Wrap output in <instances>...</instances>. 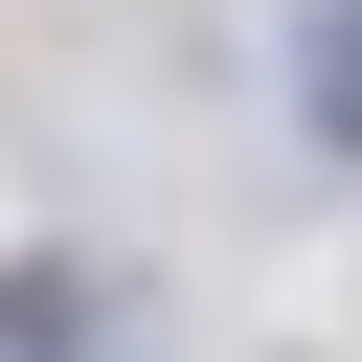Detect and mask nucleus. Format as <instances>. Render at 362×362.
Segmentation results:
<instances>
[{
	"mask_svg": "<svg viewBox=\"0 0 362 362\" xmlns=\"http://www.w3.org/2000/svg\"><path fill=\"white\" fill-rule=\"evenodd\" d=\"M272 90H294V136L362 181V0H294V68H272Z\"/></svg>",
	"mask_w": 362,
	"mask_h": 362,
	"instance_id": "nucleus-1",
	"label": "nucleus"
},
{
	"mask_svg": "<svg viewBox=\"0 0 362 362\" xmlns=\"http://www.w3.org/2000/svg\"><path fill=\"white\" fill-rule=\"evenodd\" d=\"M68 339H113V272L90 249H23L0 272V362H68Z\"/></svg>",
	"mask_w": 362,
	"mask_h": 362,
	"instance_id": "nucleus-2",
	"label": "nucleus"
},
{
	"mask_svg": "<svg viewBox=\"0 0 362 362\" xmlns=\"http://www.w3.org/2000/svg\"><path fill=\"white\" fill-rule=\"evenodd\" d=\"M68 362H136V339H68Z\"/></svg>",
	"mask_w": 362,
	"mask_h": 362,
	"instance_id": "nucleus-3",
	"label": "nucleus"
}]
</instances>
